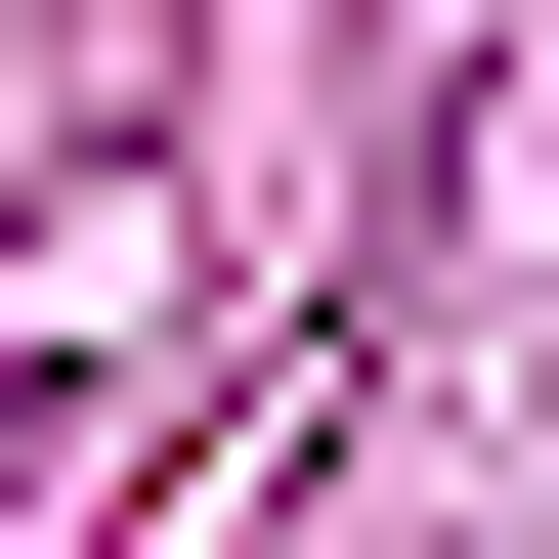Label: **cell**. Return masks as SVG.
<instances>
[{
    "label": "cell",
    "instance_id": "1",
    "mask_svg": "<svg viewBox=\"0 0 559 559\" xmlns=\"http://www.w3.org/2000/svg\"><path fill=\"white\" fill-rule=\"evenodd\" d=\"M0 474H44V345H0Z\"/></svg>",
    "mask_w": 559,
    "mask_h": 559
}]
</instances>
